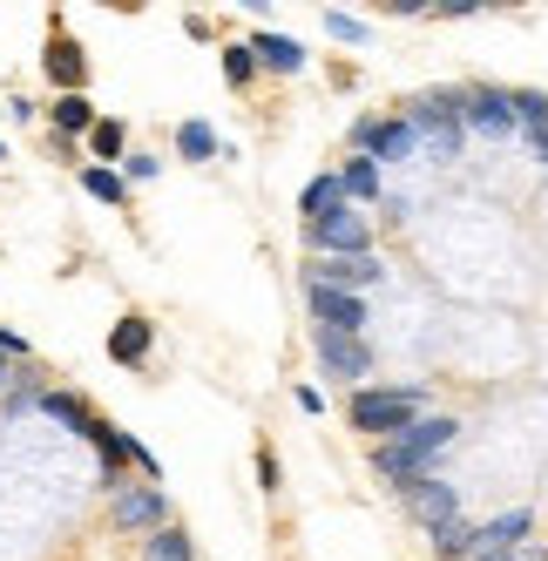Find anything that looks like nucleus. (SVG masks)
<instances>
[{
	"instance_id": "5",
	"label": "nucleus",
	"mask_w": 548,
	"mask_h": 561,
	"mask_svg": "<svg viewBox=\"0 0 548 561\" xmlns=\"http://www.w3.org/2000/svg\"><path fill=\"white\" fill-rule=\"evenodd\" d=\"M352 149H359L366 163H407L420 142L407 129V115H366V123H352Z\"/></svg>"
},
{
	"instance_id": "9",
	"label": "nucleus",
	"mask_w": 548,
	"mask_h": 561,
	"mask_svg": "<svg viewBox=\"0 0 548 561\" xmlns=\"http://www.w3.org/2000/svg\"><path fill=\"white\" fill-rule=\"evenodd\" d=\"M311 352H319V366H326L332 379H352V386H366V379H373V345H366V339L319 332V339H311Z\"/></svg>"
},
{
	"instance_id": "22",
	"label": "nucleus",
	"mask_w": 548,
	"mask_h": 561,
	"mask_svg": "<svg viewBox=\"0 0 548 561\" xmlns=\"http://www.w3.org/2000/svg\"><path fill=\"white\" fill-rule=\"evenodd\" d=\"M82 190L95 196V204H123V196H129V183L115 176L109 163H89V170H82Z\"/></svg>"
},
{
	"instance_id": "25",
	"label": "nucleus",
	"mask_w": 548,
	"mask_h": 561,
	"mask_svg": "<svg viewBox=\"0 0 548 561\" xmlns=\"http://www.w3.org/2000/svg\"><path fill=\"white\" fill-rule=\"evenodd\" d=\"M251 75H258V55H251V42H238V48H224V82H230V89H244Z\"/></svg>"
},
{
	"instance_id": "24",
	"label": "nucleus",
	"mask_w": 548,
	"mask_h": 561,
	"mask_svg": "<svg viewBox=\"0 0 548 561\" xmlns=\"http://www.w3.org/2000/svg\"><path fill=\"white\" fill-rule=\"evenodd\" d=\"M507 102H515V129H548V95L541 89H515Z\"/></svg>"
},
{
	"instance_id": "28",
	"label": "nucleus",
	"mask_w": 548,
	"mask_h": 561,
	"mask_svg": "<svg viewBox=\"0 0 548 561\" xmlns=\"http://www.w3.org/2000/svg\"><path fill=\"white\" fill-rule=\"evenodd\" d=\"M326 34H332V42H366V21H352V14H326Z\"/></svg>"
},
{
	"instance_id": "15",
	"label": "nucleus",
	"mask_w": 548,
	"mask_h": 561,
	"mask_svg": "<svg viewBox=\"0 0 548 561\" xmlns=\"http://www.w3.org/2000/svg\"><path fill=\"white\" fill-rule=\"evenodd\" d=\"M339 190H345V204L359 210V204H373L379 196V163H366V156H352V163L339 170Z\"/></svg>"
},
{
	"instance_id": "29",
	"label": "nucleus",
	"mask_w": 548,
	"mask_h": 561,
	"mask_svg": "<svg viewBox=\"0 0 548 561\" xmlns=\"http://www.w3.org/2000/svg\"><path fill=\"white\" fill-rule=\"evenodd\" d=\"M0 358H8V366H21V358H27V339H21V332H8V325H0Z\"/></svg>"
},
{
	"instance_id": "10",
	"label": "nucleus",
	"mask_w": 548,
	"mask_h": 561,
	"mask_svg": "<svg viewBox=\"0 0 548 561\" xmlns=\"http://www.w3.org/2000/svg\"><path fill=\"white\" fill-rule=\"evenodd\" d=\"M460 123L481 136H515V102L488 82H475V89H460Z\"/></svg>"
},
{
	"instance_id": "2",
	"label": "nucleus",
	"mask_w": 548,
	"mask_h": 561,
	"mask_svg": "<svg viewBox=\"0 0 548 561\" xmlns=\"http://www.w3.org/2000/svg\"><path fill=\"white\" fill-rule=\"evenodd\" d=\"M413 420H426V386H359L352 392V426L373 439H400Z\"/></svg>"
},
{
	"instance_id": "21",
	"label": "nucleus",
	"mask_w": 548,
	"mask_h": 561,
	"mask_svg": "<svg viewBox=\"0 0 548 561\" xmlns=\"http://www.w3.org/2000/svg\"><path fill=\"white\" fill-rule=\"evenodd\" d=\"M434 548H441L447 561H467V554H475V520H467V514H454L447 528H434Z\"/></svg>"
},
{
	"instance_id": "7",
	"label": "nucleus",
	"mask_w": 548,
	"mask_h": 561,
	"mask_svg": "<svg viewBox=\"0 0 548 561\" xmlns=\"http://www.w3.org/2000/svg\"><path fill=\"white\" fill-rule=\"evenodd\" d=\"M305 305H311V325L319 332H345V339H359L366 332V298H352V291H332V285H305Z\"/></svg>"
},
{
	"instance_id": "31",
	"label": "nucleus",
	"mask_w": 548,
	"mask_h": 561,
	"mask_svg": "<svg viewBox=\"0 0 548 561\" xmlns=\"http://www.w3.org/2000/svg\"><path fill=\"white\" fill-rule=\"evenodd\" d=\"M426 14H447V21H467V14H481V0H441V8H426Z\"/></svg>"
},
{
	"instance_id": "19",
	"label": "nucleus",
	"mask_w": 548,
	"mask_h": 561,
	"mask_svg": "<svg viewBox=\"0 0 548 561\" xmlns=\"http://www.w3.org/2000/svg\"><path fill=\"white\" fill-rule=\"evenodd\" d=\"M142 561H197V548H190L183 528H156V535H142Z\"/></svg>"
},
{
	"instance_id": "1",
	"label": "nucleus",
	"mask_w": 548,
	"mask_h": 561,
	"mask_svg": "<svg viewBox=\"0 0 548 561\" xmlns=\"http://www.w3.org/2000/svg\"><path fill=\"white\" fill-rule=\"evenodd\" d=\"M454 439H460V420L454 413H426L400 439H386V447L373 454V467H379V480H393V488H413V480H426V473L447 460Z\"/></svg>"
},
{
	"instance_id": "17",
	"label": "nucleus",
	"mask_w": 548,
	"mask_h": 561,
	"mask_svg": "<svg viewBox=\"0 0 548 561\" xmlns=\"http://www.w3.org/2000/svg\"><path fill=\"white\" fill-rule=\"evenodd\" d=\"M345 204V190H339V170H326V176H311L305 183V196H298V210H305V224L311 217H326V210H339Z\"/></svg>"
},
{
	"instance_id": "8",
	"label": "nucleus",
	"mask_w": 548,
	"mask_h": 561,
	"mask_svg": "<svg viewBox=\"0 0 548 561\" xmlns=\"http://www.w3.org/2000/svg\"><path fill=\"white\" fill-rule=\"evenodd\" d=\"M305 285H332V291H352V298H366V285H386V264L373 257V251H359V257H319L311 264V277Z\"/></svg>"
},
{
	"instance_id": "12",
	"label": "nucleus",
	"mask_w": 548,
	"mask_h": 561,
	"mask_svg": "<svg viewBox=\"0 0 548 561\" xmlns=\"http://www.w3.org/2000/svg\"><path fill=\"white\" fill-rule=\"evenodd\" d=\"M528 528H535V507H501L494 520L475 528V561L481 554H501V548H528Z\"/></svg>"
},
{
	"instance_id": "20",
	"label": "nucleus",
	"mask_w": 548,
	"mask_h": 561,
	"mask_svg": "<svg viewBox=\"0 0 548 561\" xmlns=\"http://www.w3.org/2000/svg\"><path fill=\"white\" fill-rule=\"evenodd\" d=\"M42 413H48V420H61V426H75V433H89V426H95V413H89L75 392H42Z\"/></svg>"
},
{
	"instance_id": "4",
	"label": "nucleus",
	"mask_w": 548,
	"mask_h": 561,
	"mask_svg": "<svg viewBox=\"0 0 548 561\" xmlns=\"http://www.w3.org/2000/svg\"><path fill=\"white\" fill-rule=\"evenodd\" d=\"M305 244L319 251V257H359V251H373V224L352 210V204H339V210H326V217L305 224Z\"/></svg>"
},
{
	"instance_id": "30",
	"label": "nucleus",
	"mask_w": 548,
	"mask_h": 561,
	"mask_svg": "<svg viewBox=\"0 0 548 561\" xmlns=\"http://www.w3.org/2000/svg\"><path fill=\"white\" fill-rule=\"evenodd\" d=\"M129 176H136V183H149V176H156V156H142V149H136L129 163H123V183H129Z\"/></svg>"
},
{
	"instance_id": "33",
	"label": "nucleus",
	"mask_w": 548,
	"mask_h": 561,
	"mask_svg": "<svg viewBox=\"0 0 548 561\" xmlns=\"http://www.w3.org/2000/svg\"><path fill=\"white\" fill-rule=\"evenodd\" d=\"M14 386V366H8V358H0V392H8Z\"/></svg>"
},
{
	"instance_id": "6",
	"label": "nucleus",
	"mask_w": 548,
	"mask_h": 561,
	"mask_svg": "<svg viewBox=\"0 0 548 561\" xmlns=\"http://www.w3.org/2000/svg\"><path fill=\"white\" fill-rule=\"evenodd\" d=\"M115 528H129V535H156V528H170V501L156 480H136V488H115Z\"/></svg>"
},
{
	"instance_id": "18",
	"label": "nucleus",
	"mask_w": 548,
	"mask_h": 561,
	"mask_svg": "<svg viewBox=\"0 0 548 561\" xmlns=\"http://www.w3.org/2000/svg\"><path fill=\"white\" fill-rule=\"evenodd\" d=\"M95 123H102V115L89 108V95H61V102H55V129H61V142H68V136H89Z\"/></svg>"
},
{
	"instance_id": "13",
	"label": "nucleus",
	"mask_w": 548,
	"mask_h": 561,
	"mask_svg": "<svg viewBox=\"0 0 548 561\" xmlns=\"http://www.w3.org/2000/svg\"><path fill=\"white\" fill-rule=\"evenodd\" d=\"M48 82L61 95H82L89 89V55H82V42H68V34H55V42H48Z\"/></svg>"
},
{
	"instance_id": "23",
	"label": "nucleus",
	"mask_w": 548,
	"mask_h": 561,
	"mask_svg": "<svg viewBox=\"0 0 548 561\" xmlns=\"http://www.w3.org/2000/svg\"><path fill=\"white\" fill-rule=\"evenodd\" d=\"M176 149L190 156V163H210V156H217V129L210 123H183L176 129Z\"/></svg>"
},
{
	"instance_id": "27",
	"label": "nucleus",
	"mask_w": 548,
	"mask_h": 561,
	"mask_svg": "<svg viewBox=\"0 0 548 561\" xmlns=\"http://www.w3.org/2000/svg\"><path fill=\"white\" fill-rule=\"evenodd\" d=\"M27 407H42V379H27V373H21V379L8 386V413H27Z\"/></svg>"
},
{
	"instance_id": "3",
	"label": "nucleus",
	"mask_w": 548,
	"mask_h": 561,
	"mask_svg": "<svg viewBox=\"0 0 548 561\" xmlns=\"http://www.w3.org/2000/svg\"><path fill=\"white\" fill-rule=\"evenodd\" d=\"M407 129H413V142L434 156V163H454L460 142H467V123H460V89H426V95H413Z\"/></svg>"
},
{
	"instance_id": "26",
	"label": "nucleus",
	"mask_w": 548,
	"mask_h": 561,
	"mask_svg": "<svg viewBox=\"0 0 548 561\" xmlns=\"http://www.w3.org/2000/svg\"><path fill=\"white\" fill-rule=\"evenodd\" d=\"M89 142H95L102 163H115V156H123V123H95V129H89Z\"/></svg>"
},
{
	"instance_id": "32",
	"label": "nucleus",
	"mask_w": 548,
	"mask_h": 561,
	"mask_svg": "<svg viewBox=\"0 0 548 561\" xmlns=\"http://www.w3.org/2000/svg\"><path fill=\"white\" fill-rule=\"evenodd\" d=\"M481 561H535L528 548H501V554H481Z\"/></svg>"
},
{
	"instance_id": "11",
	"label": "nucleus",
	"mask_w": 548,
	"mask_h": 561,
	"mask_svg": "<svg viewBox=\"0 0 548 561\" xmlns=\"http://www.w3.org/2000/svg\"><path fill=\"white\" fill-rule=\"evenodd\" d=\"M400 494H407V514L420 520V528H447V520L460 514V494L447 488V480H434V473L413 480V488H400Z\"/></svg>"
},
{
	"instance_id": "14",
	"label": "nucleus",
	"mask_w": 548,
	"mask_h": 561,
	"mask_svg": "<svg viewBox=\"0 0 548 561\" xmlns=\"http://www.w3.org/2000/svg\"><path fill=\"white\" fill-rule=\"evenodd\" d=\"M149 318L142 311H129V318H115V332H109V358H115V366H142V358H149Z\"/></svg>"
},
{
	"instance_id": "16",
	"label": "nucleus",
	"mask_w": 548,
	"mask_h": 561,
	"mask_svg": "<svg viewBox=\"0 0 548 561\" xmlns=\"http://www.w3.org/2000/svg\"><path fill=\"white\" fill-rule=\"evenodd\" d=\"M251 55H258V61H271L278 75H298V68H305V48H298V42H285V34H251Z\"/></svg>"
}]
</instances>
